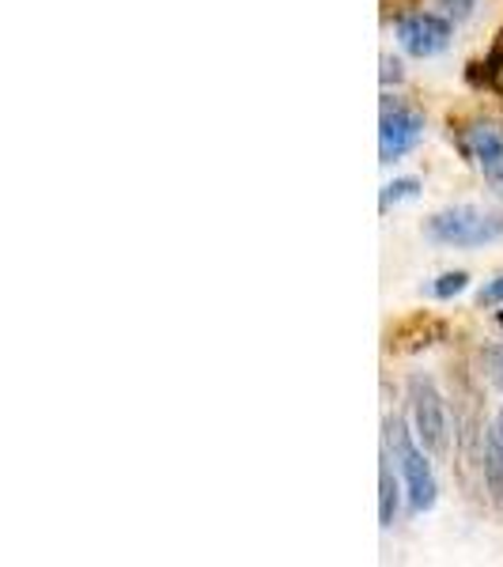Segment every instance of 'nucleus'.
<instances>
[{
    "label": "nucleus",
    "mask_w": 503,
    "mask_h": 567,
    "mask_svg": "<svg viewBox=\"0 0 503 567\" xmlns=\"http://www.w3.org/2000/svg\"><path fill=\"white\" fill-rule=\"evenodd\" d=\"M500 299H503V277H496V280L484 284L481 296H477V303H481V307H496Z\"/></svg>",
    "instance_id": "12"
},
{
    "label": "nucleus",
    "mask_w": 503,
    "mask_h": 567,
    "mask_svg": "<svg viewBox=\"0 0 503 567\" xmlns=\"http://www.w3.org/2000/svg\"><path fill=\"white\" fill-rule=\"evenodd\" d=\"M382 68H387V73H382V80L390 84V76H394V80H402V62H394V57H382Z\"/></svg>",
    "instance_id": "14"
},
{
    "label": "nucleus",
    "mask_w": 503,
    "mask_h": 567,
    "mask_svg": "<svg viewBox=\"0 0 503 567\" xmlns=\"http://www.w3.org/2000/svg\"><path fill=\"white\" fill-rule=\"evenodd\" d=\"M481 371L492 386H496V390H503V348L492 345V348L481 352Z\"/></svg>",
    "instance_id": "10"
},
{
    "label": "nucleus",
    "mask_w": 503,
    "mask_h": 567,
    "mask_svg": "<svg viewBox=\"0 0 503 567\" xmlns=\"http://www.w3.org/2000/svg\"><path fill=\"white\" fill-rule=\"evenodd\" d=\"M484 178H489V186H492V189H496V193L503 197V167H496V170H489V175H484Z\"/></svg>",
    "instance_id": "15"
},
{
    "label": "nucleus",
    "mask_w": 503,
    "mask_h": 567,
    "mask_svg": "<svg viewBox=\"0 0 503 567\" xmlns=\"http://www.w3.org/2000/svg\"><path fill=\"white\" fill-rule=\"evenodd\" d=\"M466 284H470V273H443V277L432 284V296L450 299V296H458V291H466Z\"/></svg>",
    "instance_id": "11"
},
{
    "label": "nucleus",
    "mask_w": 503,
    "mask_h": 567,
    "mask_svg": "<svg viewBox=\"0 0 503 567\" xmlns=\"http://www.w3.org/2000/svg\"><path fill=\"white\" fill-rule=\"evenodd\" d=\"M424 136V118L409 107H387L382 110V125H379V156L382 163L402 159L405 152H413Z\"/></svg>",
    "instance_id": "4"
},
{
    "label": "nucleus",
    "mask_w": 503,
    "mask_h": 567,
    "mask_svg": "<svg viewBox=\"0 0 503 567\" xmlns=\"http://www.w3.org/2000/svg\"><path fill=\"white\" fill-rule=\"evenodd\" d=\"M484 485H489V492L496 496V500H503V440L496 424L484 435Z\"/></svg>",
    "instance_id": "7"
},
{
    "label": "nucleus",
    "mask_w": 503,
    "mask_h": 567,
    "mask_svg": "<svg viewBox=\"0 0 503 567\" xmlns=\"http://www.w3.org/2000/svg\"><path fill=\"white\" fill-rule=\"evenodd\" d=\"M394 514H398V480L390 472V462L382 458L379 466V519L382 526H394Z\"/></svg>",
    "instance_id": "8"
},
{
    "label": "nucleus",
    "mask_w": 503,
    "mask_h": 567,
    "mask_svg": "<svg viewBox=\"0 0 503 567\" xmlns=\"http://www.w3.org/2000/svg\"><path fill=\"white\" fill-rule=\"evenodd\" d=\"M439 4L447 8V12L455 15V20H466V15L473 12V4H477V0H439Z\"/></svg>",
    "instance_id": "13"
},
{
    "label": "nucleus",
    "mask_w": 503,
    "mask_h": 567,
    "mask_svg": "<svg viewBox=\"0 0 503 567\" xmlns=\"http://www.w3.org/2000/svg\"><path fill=\"white\" fill-rule=\"evenodd\" d=\"M398 42L413 57H436L450 46V23L432 12H413L398 20Z\"/></svg>",
    "instance_id": "5"
},
{
    "label": "nucleus",
    "mask_w": 503,
    "mask_h": 567,
    "mask_svg": "<svg viewBox=\"0 0 503 567\" xmlns=\"http://www.w3.org/2000/svg\"><path fill=\"white\" fill-rule=\"evenodd\" d=\"M466 152H470V159L477 163V167L489 175V170L503 167V133L496 125L489 122H477L473 129H466Z\"/></svg>",
    "instance_id": "6"
},
{
    "label": "nucleus",
    "mask_w": 503,
    "mask_h": 567,
    "mask_svg": "<svg viewBox=\"0 0 503 567\" xmlns=\"http://www.w3.org/2000/svg\"><path fill=\"white\" fill-rule=\"evenodd\" d=\"M387 427H390V446H394V462L405 480L409 507H413L416 514L432 511V507H436V496H439V485H436V472H432V462L424 458V446L413 443V435L405 432L402 420H390Z\"/></svg>",
    "instance_id": "2"
},
{
    "label": "nucleus",
    "mask_w": 503,
    "mask_h": 567,
    "mask_svg": "<svg viewBox=\"0 0 503 567\" xmlns=\"http://www.w3.org/2000/svg\"><path fill=\"white\" fill-rule=\"evenodd\" d=\"M428 238L455 251H473L503 238V212H484L477 204H455L428 220Z\"/></svg>",
    "instance_id": "1"
},
{
    "label": "nucleus",
    "mask_w": 503,
    "mask_h": 567,
    "mask_svg": "<svg viewBox=\"0 0 503 567\" xmlns=\"http://www.w3.org/2000/svg\"><path fill=\"white\" fill-rule=\"evenodd\" d=\"M416 193H421L416 178H398V182L382 186V209H390L394 201H405V197H416Z\"/></svg>",
    "instance_id": "9"
},
{
    "label": "nucleus",
    "mask_w": 503,
    "mask_h": 567,
    "mask_svg": "<svg viewBox=\"0 0 503 567\" xmlns=\"http://www.w3.org/2000/svg\"><path fill=\"white\" fill-rule=\"evenodd\" d=\"M496 432H500V440H503V409H500V420H496Z\"/></svg>",
    "instance_id": "16"
},
{
    "label": "nucleus",
    "mask_w": 503,
    "mask_h": 567,
    "mask_svg": "<svg viewBox=\"0 0 503 567\" xmlns=\"http://www.w3.org/2000/svg\"><path fill=\"white\" fill-rule=\"evenodd\" d=\"M409 409H413L416 440L428 454L447 451V405H443L439 390L432 378H409Z\"/></svg>",
    "instance_id": "3"
}]
</instances>
